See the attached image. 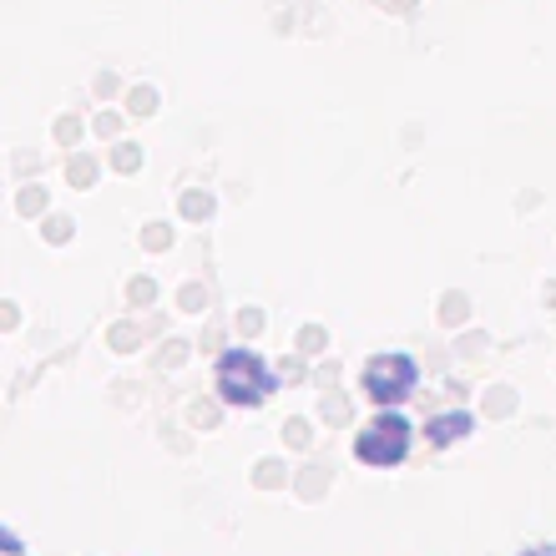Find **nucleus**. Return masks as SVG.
Returning <instances> with one entry per match:
<instances>
[{
  "label": "nucleus",
  "mask_w": 556,
  "mask_h": 556,
  "mask_svg": "<svg viewBox=\"0 0 556 556\" xmlns=\"http://www.w3.org/2000/svg\"><path fill=\"white\" fill-rule=\"evenodd\" d=\"M213 390H218V400L228 405V410H258V405H268V400H274L278 375L268 369V359L258 350H243V344H233V350L218 354Z\"/></svg>",
  "instance_id": "f257e3e1"
},
{
  "label": "nucleus",
  "mask_w": 556,
  "mask_h": 556,
  "mask_svg": "<svg viewBox=\"0 0 556 556\" xmlns=\"http://www.w3.org/2000/svg\"><path fill=\"white\" fill-rule=\"evenodd\" d=\"M350 451H354V460H359V466H369V470L400 466V460L415 451V425H410V415H405V410H380V415H369L365 430L354 435Z\"/></svg>",
  "instance_id": "f03ea898"
},
{
  "label": "nucleus",
  "mask_w": 556,
  "mask_h": 556,
  "mask_svg": "<svg viewBox=\"0 0 556 556\" xmlns=\"http://www.w3.org/2000/svg\"><path fill=\"white\" fill-rule=\"evenodd\" d=\"M359 390H365V400H375L380 410H400V405L420 390V359L405 350L369 354L365 369H359Z\"/></svg>",
  "instance_id": "7ed1b4c3"
},
{
  "label": "nucleus",
  "mask_w": 556,
  "mask_h": 556,
  "mask_svg": "<svg viewBox=\"0 0 556 556\" xmlns=\"http://www.w3.org/2000/svg\"><path fill=\"white\" fill-rule=\"evenodd\" d=\"M470 430H476V415L470 410H451V415L425 420V440H430V445H455V440H466Z\"/></svg>",
  "instance_id": "20e7f679"
},
{
  "label": "nucleus",
  "mask_w": 556,
  "mask_h": 556,
  "mask_svg": "<svg viewBox=\"0 0 556 556\" xmlns=\"http://www.w3.org/2000/svg\"><path fill=\"white\" fill-rule=\"evenodd\" d=\"M521 556H556V546H531V552H521Z\"/></svg>",
  "instance_id": "39448f33"
}]
</instances>
